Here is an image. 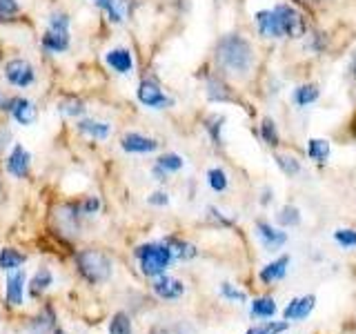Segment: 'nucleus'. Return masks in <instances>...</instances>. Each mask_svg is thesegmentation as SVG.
Listing matches in <instances>:
<instances>
[{"mask_svg":"<svg viewBox=\"0 0 356 334\" xmlns=\"http://www.w3.org/2000/svg\"><path fill=\"white\" fill-rule=\"evenodd\" d=\"M207 185L214 189V192H225L227 185H229L225 170H220V167H211V170L207 172Z\"/></svg>","mask_w":356,"mask_h":334,"instance_id":"nucleus-37","label":"nucleus"},{"mask_svg":"<svg viewBox=\"0 0 356 334\" xmlns=\"http://www.w3.org/2000/svg\"><path fill=\"white\" fill-rule=\"evenodd\" d=\"M100 198L96 196V194H92V196H85V198H81L78 200V207H81V212H83V216H94V214H98L100 212Z\"/></svg>","mask_w":356,"mask_h":334,"instance_id":"nucleus-38","label":"nucleus"},{"mask_svg":"<svg viewBox=\"0 0 356 334\" xmlns=\"http://www.w3.org/2000/svg\"><path fill=\"white\" fill-rule=\"evenodd\" d=\"M222 127H225V116L211 114V116L205 118V132L209 134V138H211V143L216 145V148H220V145H222V136H220Z\"/></svg>","mask_w":356,"mask_h":334,"instance_id":"nucleus-29","label":"nucleus"},{"mask_svg":"<svg viewBox=\"0 0 356 334\" xmlns=\"http://www.w3.org/2000/svg\"><path fill=\"white\" fill-rule=\"evenodd\" d=\"M3 98H5V96H3V92H0V100H3Z\"/></svg>","mask_w":356,"mask_h":334,"instance_id":"nucleus-50","label":"nucleus"},{"mask_svg":"<svg viewBox=\"0 0 356 334\" xmlns=\"http://www.w3.org/2000/svg\"><path fill=\"white\" fill-rule=\"evenodd\" d=\"M274 14L278 18V22H281V29L285 33V38H298L305 33V22H303V16L298 14V11L287 5V3H278L272 7Z\"/></svg>","mask_w":356,"mask_h":334,"instance_id":"nucleus-7","label":"nucleus"},{"mask_svg":"<svg viewBox=\"0 0 356 334\" xmlns=\"http://www.w3.org/2000/svg\"><path fill=\"white\" fill-rule=\"evenodd\" d=\"M261 334H283L287 330V321H270L263 326H256Z\"/></svg>","mask_w":356,"mask_h":334,"instance_id":"nucleus-40","label":"nucleus"},{"mask_svg":"<svg viewBox=\"0 0 356 334\" xmlns=\"http://www.w3.org/2000/svg\"><path fill=\"white\" fill-rule=\"evenodd\" d=\"M220 294L229 299V301H245L248 296H245V292H241V289H236L232 283H222L220 285Z\"/></svg>","mask_w":356,"mask_h":334,"instance_id":"nucleus-41","label":"nucleus"},{"mask_svg":"<svg viewBox=\"0 0 356 334\" xmlns=\"http://www.w3.org/2000/svg\"><path fill=\"white\" fill-rule=\"evenodd\" d=\"M0 111L9 114L22 127H31L38 120V107L27 96H5L0 100Z\"/></svg>","mask_w":356,"mask_h":334,"instance_id":"nucleus-5","label":"nucleus"},{"mask_svg":"<svg viewBox=\"0 0 356 334\" xmlns=\"http://www.w3.org/2000/svg\"><path fill=\"white\" fill-rule=\"evenodd\" d=\"M136 98H138V103L147 109H170L176 103V100L161 87V83L154 81V78H143L136 89Z\"/></svg>","mask_w":356,"mask_h":334,"instance_id":"nucleus-6","label":"nucleus"},{"mask_svg":"<svg viewBox=\"0 0 356 334\" xmlns=\"http://www.w3.org/2000/svg\"><path fill=\"white\" fill-rule=\"evenodd\" d=\"M3 76L7 85L16 87V89H29L38 83V70L29 58H22V56H16V58H9L3 65Z\"/></svg>","mask_w":356,"mask_h":334,"instance_id":"nucleus-4","label":"nucleus"},{"mask_svg":"<svg viewBox=\"0 0 356 334\" xmlns=\"http://www.w3.org/2000/svg\"><path fill=\"white\" fill-rule=\"evenodd\" d=\"M92 5L103 11L111 25H122L125 22V9H122L125 0H92Z\"/></svg>","mask_w":356,"mask_h":334,"instance_id":"nucleus-19","label":"nucleus"},{"mask_svg":"<svg viewBox=\"0 0 356 334\" xmlns=\"http://www.w3.org/2000/svg\"><path fill=\"white\" fill-rule=\"evenodd\" d=\"M330 154H332L330 141H325V138H309L307 141V156L312 161L325 165L330 161Z\"/></svg>","mask_w":356,"mask_h":334,"instance_id":"nucleus-25","label":"nucleus"},{"mask_svg":"<svg viewBox=\"0 0 356 334\" xmlns=\"http://www.w3.org/2000/svg\"><path fill=\"white\" fill-rule=\"evenodd\" d=\"M256 232H259V239L267 252H278L287 243V234L276 230L274 225H270V223H265V221H261L259 225H256Z\"/></svg>","mask_w":356,"mask_h":334,"instance_id":"nucleus-15","label":"nucleus"},{"mask_svg":"<svg viewBox=\"0 0 356 334\" xmlns=\"http://www.w3.org/2000/svg\"><path fill=\"white\" fill-rule=\"evenodd\" d=\"M270 198H272V192H270V189H265V194H263V200H261V203L267 205V203H270Z\"/></svg>","mask_w":356,"mask_h":334,"instance_id":"nucleus-46","label":"nucleus"},{"mask_svg":"<svg viewBox=\"0 0 356 334\" xmlns=\"http://www.w3.org/2000/svg\"><path fill=\"white\" fill-rule=\"evenodd\" d=\"M245 334H261V332H259V328H250Z\"/></svg>","mask_w":356,"mask_h":334,"instance_id":"nucleus-47","label":"nucleus"},{"mask_svg":"<svg viewBox=\"0 0 356 334\" xmlns=\"http://www.w3.org/2000/svg\"><path fill=\"white\" fill-rule=\"evenodd\" d=\"M205 94L211 103H232V100H236L232 94L229 85L222 81L220 76H209L207 83H205Z\"/></svg>","mask_w":356,"mask_h":334,"instance_id":"nucleus-17","label":"nucleus"},{"mask_svg":"<svg viewBox=\"0 0 356 334\" xmlns=\"http://www.w3.org/2000/svg\"><path fill=\"white\" fill-rule=\"evenodd\" d=\"M147 203L156 205V207H165L167 203H170V196H167V192H154L147 196Z\"/></svg>","mask_w":356,"mask_h":334,"instance_id":"nucleus-42","label":"nucleus"},{"mask_svg":"<svg viewBox=\"0 0 356 334\" xmlns=\"http://www.w3.org/2000/svg\"><path fill=\"white\" fill-rule=\"evenodd\" d=\"M149 334H196V328L187 321H176V323H159L149 330Z\"/></svg>","mask_w":356,"mask_h":334,"instance_id":"nucleus-26","label":"nucleus"},{"mask_svg":"<svg viewBox=\"0 0 356 334\" xmlns=\"http://www.w3.org/2000/svg\"><path fill=\"white\" fill-rule=\"evenodd\" d=\"M318 98H321V89L318 85H312V83L298 85L292 92V100L296 107H309V105H314Z\"/></svg>","mask_w":356,"mask_h":334,"instance_id":"nucleus-23","label":"nucleus"},{"mask_svg":"<svg viewBox=\"0 0 356 334\" xmlns=\"http://www.w3.org/2000/svg\"><path fill=\"white\" fill-rule=\"evenodd\" d=\"M74 263L78 267V274L92 285L107 283L111 278V272H114V263H111V259L103 250H96V248L78 250L74 254Z\"/></svg>","mask_w":356,"mask_h":334,"instance_id":"nucleus-2","label":"nucleus"},{"mask_svg":"<svg viewBox=\"0 0 356 334\" xmlns=\"http://www.w3.org/2000/svg\"><path fill=\"white\" fill-rule=\"evenodd\" d=\"M252 315L261 319H270L276 315V303L272 296H259L252 303Z\"/></svg>","mask_w":356,"mask_h":334,"instance_id":"nucleus-31","label":"nucleus"},{"mask_svg":"<svg viewBox=\"0 0 356 334\" xmlns=\"http://www.w3.org/2000/svg\"><path fill=\"white\" fill-rule=\"evenodd\" d=\"M47 27L58 31H72V16L63 9H54L47 16Z\"/></svg>","mask_w":356,"mask_h":334,"instance_id":"nucleus-35","label":"nucleus"},{"mask_svg":"<svg viewBox=\"0 0 356 334\" xmlns=\"http://www.w3.org/2000/svg\"><path fill=\"white\" fill-rule=\"evenodd\" d=\"M259 134H261V138H263L267 145H272V148H276V145L281 143V136H278V125L274 122V118H270V116L261 118Z\"/></svg>","mask_w":356,"mask_h":334,"instance_id":"nucleus-30","label":"nucleus"},{"mask_svg":"<svg viewBox=\"0 0 356 334\" xmlns=\"http://www.w3.org/2000/svg\"><path fill=\"white\" fill-rule=\"evenodd\" d=\"M154 292L165 301H176L185 294V285H183V281H178V278L161 274L154 278Z\"/></svg>","mask_w":356,"mask_h":334,"instance_id":"nucleus-16","label":"nucleus"},{"mask_svg":"<svg viewBox=\"0 0 356 334\" xmlns=\"http://www.w3.org/2000/svg\"><path fill=\"white\" fill-rule=\"evenodd\" d=\"M214 61L222 74L232 78H245L254 67V47L248 38L238 36V33H225L214 47Z\"/></svg>","mask_w":356,"mask_h":334,"instance_id":"nucleus-1","label":"nucleus"},{"mask_svg":"<svg viewBox=\"0 0 356 334\" xmlns=\"http://www.w3.org/2000/svg\"><path fill=\"white\" fill-rule=\"evenodd\" d=\"M49 285H54V274H51L49 267H40V270L33 274L31 281H29V296L31 299L42 296L49 289Z\"/></svg>","mask_w":356,"mask_h":334,"instance_id":"nucleus-22","label":"nucleus"},{"mask_svg":"<svg viewBox=\"0 0 356 334\" xmlns=\"http://www.w3.org/2000/svg\"><path fill=\"white\" fill-rule=\"evenodd\" d=\"M3 194H5V192H3V183H0V200H3Z\"/></svg>","mask_w":356,"mask_h":334,"instance_id":"nucleus-48","label":"nucleus"},{"mask_svg":"<svg viewBox=\"0 0 356 334\" xmlns=\"http://www.w3.org/2000/svg\"><path fill=\"white\" fill-rule=\"evenodd\" d=\"M276 165L281 167V172L285 176H296L300 172V161L296 159V156L292 154H276Z\"/></svg>","mask_w":356,"mask_h":334,"instance_id":"nucleus-36","label":"nucleus"},{"mask_svg":"<svg viewBox=\"0 0 356 334\" xmlns=\"http://www.w3.org/2000/svg\"><path fill=\"white\" fill-rule=\"evenodd\" d=\"M40 49L49 56H58L72 49V31H58V29H44L40 36Z\"/></svg>","mask_w":356,"mask_h":334,"instance_id":"nucleus-12","label":"nucleus"},{"mask_svg":"<svg viewBox=\"0 0 356 334\" xmlns=\"http://www.w3.org/2000/svg\"><path fill=\"white\" fill-rule=\"evenodd\" d=\"M287 267H289V256L283 254V256H278L276 261H272L270 265H265L259 276H261L263 283L270 285V283L278 281V278H283L287 274Z\"/></svg>","mask_w":356,"mask_h":334,"instance_id":"nucleus-21","label":"nucleus"},{"mask_svg":"<svg viewBox=\"0 0 356 334\" xmlns=\"http://www.w3.org/2000/svg\"><path fill=\"white\" fill-rule=\"evenodd\" d=\"M348 72H350V78H352V81H356V51L352 54V58H350Z\"/></svg>","mask_w":356,"mask_h":334,"instance_id":"nucleus-44","label":"nucleus"},{"mask_svg":"<svg viewBox=\"0 0 356 334\" xmlns=\"http://www.w3.org/2000/svg\"><path fill=\"white\" fill-rule=\"evenodd\" d=\"M152 174H154V178H156L159 183H165V181H167V176H170L165 170H161L159 165H154V167H152Z\"/></svg>","mask_w":356,"mask_h":334,"instance_id":"nucleus-43","label":"nucleus"},{"mask_svg":"<svg viewBox=\"0 0 356 334\" xmlns=\"http://www.w3.org/2000/svg\"><path fill=\"white\" fill-rule=\"evenodd\" d=\"M103 61H105V65L109 67V70L114 72V74H118V76H131L134 67H136V63H134V54L127 47H111V49H107Z\"/></svg>","mask_w":356,"mask_h":334,"instance_id":"nucleus-11","label":"nucleus"},{"mask_svg":"<svg viewBox=\"0 0 356 334\" xmlns=\"http://www.w3.org/2000/svg\"><path fill=\"white\" fill-rule=\"evenodd\" d=\"M27 254H22L16 248H3L0 250V270L3 272H14L20 270V265H25Z\"/></svg>","mask_w":356,"mask_h":334,"instance_id":"nucleus-24","label":"nucleus"},{"mask_svg":"<svg viewBox=\"0 0 356 334\" xmlns=\"http://www.w3.org/2000/svg\"><path fill=\"white\" fill-rule=\"evenodd\" d=\"M316 305V299L307 294V296H300V299H294V301H289V305L285 308L283 312V317L287 321H303L312 315V310H314Z\"/></svg>","mask_w":356,"mask_h":334,"instance_id":"nucleus-18","label":"nucleus"},{"mask_svg":"<svg viewBox=\"0 0 356 334\" xmlns=\"http://www.w3.org/2000/svg\"><path fill=\"white\" fill-rule=\"evenodd\" d=\"M56 109H58L63 116L78 120V118H83V116H85L87 105H85V100H83L81 96L70 94V96H65L63 100H58V105H56Z\"/></svg>","mask_w":356,"mask_h":334,"instance_id":"nucleus-20","label":"nucleus"},{"mask_svg":"<svg viewBox=\"0 0 356 334\" xmlns=\"http://www.w3.org/2000/svg\"><path fill=\"white\" fill-rule=\"evenodd\" d=\"M22 14L20 0H0V22H14Z\"/></svg>","mask_w":356,"mask_h":334,"instance_id":"nucleus-33","label":"nucleus"},{"mask_svg":"<svg viewBox=\"0 0 356 334\" xmlns=\"http://www.w3.org/2000/svg\"><path fill=\"white\" fill-rule=\"evenodd\" d=\"M5 172L9 176L18 178V181H22V178H29V174H31V154L22 143H14V148H11V152L7 154Z\"/></svg>","mask_w":356,"mask_h":334,"instance_id":"nucleus-8","label":"nucleus"},{"mask_svg":"<svg viewBox=\"0 0 356 334\" xmlns=\"http://www.w3.org/2000/svg\"><path fill=\"white\" fill-rule=\"evenodd\" d=\"M109 334H134L131 319L127 312H116L109 321Z\"/></svg>","mask_w":356,"mask_h":334,"instance_id":"nucleus-34","label":"nucleus"},{"mask_svg":"<svg viewBox=\"0 0 356 334\" xmlns=\"http://www.w3.org/2000/svg\"><path fill=\"white\" fill-rule=\"evenodd\" d=\"M134 256H136V261L140 265V272L145 276H154V278L165 274V270L174 261V254L165 241L163 243H143L134 250Z\"/></svg>","mask_w":356,"mask_h":334,"instance_id":"nucleus-3","label":"nucleus"},{"mask_svg":"<svg viewBox=\"0 0 356 334\" xmlns=\"http://www.w3.org/2000/svg\"><path fill=\"white\" fill-rule=\"evenodd\" d=\"M154 165H159L161 170H165L167 174H176V172H181L183 167H185V159L181 154H174V152H165L161 154L159 159H156Z\"/></svg>","mask_w":356,"mask_h":334,"instance_id":"nucleus-27","label":"nucleus"},{"mask_svg":"<svg viewBox=\"0 0 356 334\" xmlns=\"http://www.w3.org/2000/svg\"><path fill=\"white\" fill-rule=\"evenodd\" d=\"M76 132L81 136H87L92 141H107L111 136V122L100 120V118H78L76 120Z\"/></svg>","mask_w":356,"mask_h":334,"instance_id":"nucleus-13","label":"nucleus"},{"mask_svg":"<svg viewBox=\"0 0 356 334\" xmlns=\"http://www.w3.org/2000/svg\"><path fill=\"white\" fill-rule=\"evenodd\" d=\"M334 239L341 245V248H356V230H337L334 232Z\"/></svg>","mask_w":356,"mask_h":334,"instance_id":"nucleus-39","label":"nucleus"},{"mask_svg":"<svg viewBox=\"0 0 356 334\" xmlns=\"http://www.w3.org/2000/svg\"><path fill=\"white\" fill-rule=\"evenodd\" d=\"M54 334H65L63 330H54Z\"/></svg>","mask_w":356,"mask_h":334,"instance_id":"nucleus-49","label":"nucleus"},{"mask_svg":"<svg viewBox=\"0 0 356 334\" xmlns=\"http://www.w3.org/2000/svg\"><path fill=\"white\" fill-rule=\"evenodd\" d=\"M25 287H27V274L25 270H14V272H7L5 278V301L7 305L11 308H20L25 303Z\"/></svg>","mask_w":356,"mask_h":334,"instance_id":"nucleus-9","label":"nucleus"},{"mask_svg":"<svg viewBox=\"0 0 356 334\" xmlns=\"http://www.w3.org/2000/svg\"><path fill=\"white\" fill-rule=\"evenodd\" d=\"M276 221H278V225H281V228H294L300 223V212H298L296 205H283L281 209H278Z\"/></svg>","mask_w":356,"mask_h":334,"instance_id":"nucleus-32","label":"nucleus"},{"mask_svg":"<svg viewBox=\"0 0 356 334\" xmlns=\"http://www.w3.org/2000/svg\"><path fill=\"white\" fill-rule=\"evenodd\" d=\"M165 243L170 245V250L174 254V259H194L196 256V248L194 245H189L187 241H181V239H176V237H167Z\"/></svg>","mask_w":356,"mask_h":334,"instance_id":"nucleus-28","label":"nucleus"},{"mask_svg":"<svg viewBox=\"0 0 356 334\" xmlns=\"http://www.w3.org/2000/svg\"><path fill=\"white\" fill-rule=\"evenodd\" d=\"M254 22H256V31H259L261 36H265V38H285V33L281 29V22H278L274 9L256 11Z\"/></svg>","mask_w":356,"mask_h":334,"instance_id":"nucleus-14","label":"nucleus"},{"mask_svg":"<svg viewBox=\"0 0 356 334\" xmlns=\"http://www.w3.org/2000/svg\"><path fill=\"white\" fill-rule=\"evenodd\" d=\"M9 141V132L7 129H3V132H0V152H3V148H7V143Z\"/></svg>","mask_w":356,"mask_h":334,"instance_id":"nucleus-45","label":"nucleus"},{"mask_svg":"<svg viewBox=\"0 0 356 334\" xmlns=\"http://www.w3.org/2000/svg\"><path fill=\"white\" fill-rule=\"evenodd\" d=\"M159 148H161L159 141L145 136L140 132H125L120 136V150L125 154H154Z\"/></svg>","mask_w":356,"mask_h":334,"instance_id":"nucleus-10","label":"nucleus"}]
</instances>
